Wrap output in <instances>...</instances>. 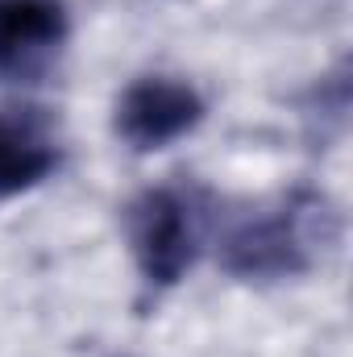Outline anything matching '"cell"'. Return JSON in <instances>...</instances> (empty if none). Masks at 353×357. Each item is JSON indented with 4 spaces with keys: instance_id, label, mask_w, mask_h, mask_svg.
Wrapping results in <instances>:
<instances>
[{
    "instance_id": "cell-4",
    "label": "cell",
    "mask_w": 353,
    "mask_h": 357,
    "mask_svg": "<svg viewBox=\"0 0 353 357\" xmlns=\"http://www.w3.org/2000/svg\"><path fill=\"white\" fill-rule=\"evenodd\" d=\"M67 33L63 0H0V79H38Z\"/></svg>"
},
{
    "instance_id": "cell-1",
    "label": "cell",
    "mask_w": 353,
    "mask_h": 357,
    "mask_svg": "<svg viewBox=\"0 0 353 357\" xmlns=\"http://www.w3.org/2000/svg\"><path fill=\"white\" fill-rule=\"evenodd\" d=\"M341 237V216L320 191H291L283 204L233 220L220 237V266L233 278H295Z\"/></svg>"
},
{
    "instance_id": "cell-2",
    "label": "cell",
    "mask_w": 353,
    "mask_h": 357,
    "mask_svg": "<svg viewBox=\"0 0 353 357\" xmlns=\"http://www.w3.org/2000/svg\"><path fill=\"white\" fill-rule=\"evenodd\" d=\"M125 237L146 287H175L200 254V208L183 187H150L125 208Z\"/></svg>"
},
{
    "instance_id": "cell-3",
    "label": "cell",
    "mask_w": 353,
    "mask_h": 357,
    "mask_svg": "<svg viewBox=\"0 0 353 357\" xmlns=\"http://www.w3.org/2000/svg\"><path fill=\"white\" fill-rule=\"evenodd\" d=\"M204 121L200 91L171 75H146L117 100V137L129 150H163Z\"/></svg>"
},
{
    "instance_id": "cell-5",
    "label": "cell",
    "mask_w": 353,
    "mask_h": 357,
    "mask_svg": "<svg viewBox=\"0 0 353 357\" xmlns=\"http://www.w3.org/2000/svg\"><path fill=\"white\" fill-rule=\"evenodd\" d=\"M54 167H59V150L42 129L0 116V199L38 187Z\"/></svg>"
}]
</instances>
